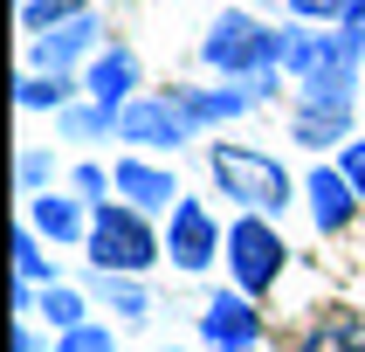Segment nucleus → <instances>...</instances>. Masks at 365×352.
I'll return each instance as SVG.
<instances>
[{
  "mask_svg": "<svg viewBox=\"0 0 365 352\" xmlns=\"http://www.w3.org/2000/svg\"><path fill=\"white\" fill-rule=\"evenodd\" d=\"M283 49H289V35L283 28H262V21H248V14H221L214 28H207V41H200V56L221 69V76H269L276 62H283Z\"/></svg>",
  "mask_w": 365,
  "mask_h": 352,
  "instance_id": "nucleus-1",
  "label": "nucleus"
},
{
  "mask_svg": "<svg viewBox=\"0 0 365 352\" xmlns=\"http://www.w3.org/2000/svg\"><path fill=\"white\" fill-rule=\"evenodd\" d=\"M214 180L248 214H283V201H289V173L269 152H248V145H214Z\"/></svg>",
  "mask_w": 365,
  "mask_h": 352,
  "instance_id": "nucleus-2",
  "label": "nucleus"
},
{
  "mask_svg": "<svg viewBox=\"0 0 365 352\" xmlns=\"http://www.w3.org/2000/svg\"><path fill=\"white\" fill-rule=\"evenodd\" d=\"M90 263L110 269V276H138V269L159 263V235L145 228L138 207H97V221H90Z\"/></svg>",
  "mask_w": 365,
  "mask_h": 352,
  "instance_id": "nucleus-3",
  "label": "nucleus"
},
{
  "mask_svg": "<svg viewBox=\"0 0 365 352\" xmlns=\"http://www.w3.org/2000/svg\"><path fill=\"white\" fill-rule=\"evenodd\" d=\"M289 248L283 235L262 221V214H242V221L227 228V269H235V283H242V297H262L276 276H283Z\"/></svg>",
  "mask_w": 365,
  "mask_h": 352,
  "instance_id": "nucleus-4",
  "label": "nucleus"
},
{
  "mask_svg": "<svg viewBox=\"0 0 365 352\" xmlns=\"http://www.w3.org/2000/svg\"><path fill=\"white\" fill-rule=\"evenodd\" d=\"M118 139L124 145H186L193 139V118L180 111V97H131L118 111Z\"/></svg>",
  "mask_w": 365,
  "mask_h": 352,
  "instance_id": "nucleus-5",
  "label": "nucleus"
},
{
  "mask_svg": "<svg viewBox=\"0 0 365 352\" xmlns=\"http://www.w3.org/2000/svg\"><path fill=\"white\" fill-rule=\"evenodd\" d=\"M283 35H289L283 62H289L304 83H317V76H351V62H359V49H365V41H351L345 28H338V35H304V28H283Z\"/></svg>",
  "mask_w": 365,
  "mask_h": 352,
  "instance_id": "nucleus-6",
  "label": "nucleus"
},
{
  "mask_svg": "<svg viewBox=\"0 0 365 352\" xmlns=\"http://www.w3.org/2000/svg\"><path fill=\"white\" fill-rule=\"evenodd\" d=\"M165 256L180 269H207L214 256H221V235H214V221H207L200 201H173V221H165Z\"/></svg>",
  "mask_w": 365,
  "mask_h": 352,
  "instance_id": "nucleus-7",
  "label": "nucleus"
},
{
  "mask_svg": "<svg viewBox=\"0 0 365 352\" xmlns=\"http://www.w3.org/2000/svg\"><path fill=\"white\" fill-rule=\"evenodd\" d=\"M255 331H262V318H255V304H248V297H214V304L200 311V338H207L214 352L255 346Z\"/></svg>",
  "mask_w": 365,
  "mask_h": 352,
  "instance_id": "nucleus-8",
  "label": "nucleus"
},
{
  "mask_svg": "<svg viewBox=\"0 0 365 352\" xmlns=\"http://www.w3.org/2000/svg\"><path fill=\"white\" fill-rule=\"evenodd\" d=\"M310 214H317L324 235L351 228V214H359V186H351L338 166H317V173H310Z\"/></svg>",
  "mask_w": 365,
  "mask_h": 352,
  "instance_id": "nucleus-9",
  "label": "nucleus"
},
{
  "mask_svg": "<svg viewBox=\"0 0 365 352\" xmlns=\"http://www.w3.org/2000/svg\"><path fill=\"white\" fill-rule=\"evenodd\" d=\"M131 83H138V56H131V49H110V56L90 62V97H97V111H110V118L124 111Z\"/></svg>",
  "mask_w": 365,
  "mask_h": 352,
  "instance_id": "nucleus-10",
  "label": "nucleus"
},
{
  "mask_svg": "<svg viewBox=\"0 0 365 352\" xmlns=\"http://www.w3.org/2000/svg\"><path fill=\"white\" fill-rule=\"evenodd\" d=\"M90 41H97V21H90V14L62 21V28H48V35L35 41V69H41V76H62V62H69V56H83Z\"/></svg>",
  "mask_w": 365,
  "mask_h": 352,
  "instance_id": "nucleus-11",
  "label": "nucleus"
},
{
  "mask_svg": "<svg viewBox=\"0 0 365 352\" xmlns=\"http://www.w3.org/2000/svg\"><path fill=\"white\" fill-rule=\"evenodd\" d=\"M110 180H118V193H124L131 207H165V201H180L173 173H159V166H138V159H124Z\"/></svg>",
  "mask_w": 365,
  "mask_h": 352,
  "instance_id": "nucleus-12",
  "label": "nucleus"
},
{
  "mask_svg": "<svg viewBox=\"0 0 365 352\" xmlns=\"http://www.w3.org/2000/svg\"><path fill=\"white\" fill-rule=\"evenodd\" d=\"M173 97H180V111L193 124H221V118H235V111H248L255 90H173Z\"/></svg>",
  "mask_w": 365,
  "mask_h": 352,
  "instance_id": "nucleus-13",
  "label": "nucleus"
},
{
  "mask_svg": "<svg viewBox=\"0 0 365 352\" xmlns=\"http://www.w3.org/2000/svg\"><path fill=\"white\" fill-rule=\"evenodd\" d=\"M35 228L48 235V242H69V235H83V214H76V201L41 193V201H35Z\"/></svg>",
  "mask_w": 365,
  "mask_h": 352,
  "instance_id": "nucleus-14",
  "label": "nucleus"
},
{
  "mask_svg": "<svg viewBox=\"0 0 365 352\" xmlns=\"http://www.w3.org/2000/svg\"><path fill=\"white\" fill-rule=\"evenodd\" d=\"M35 311H41L56 331H83V311H90V304H83L69 283H41V304H35Z\"/></svg>",
  "mask_w": 365,
  "mask_h": 352,
  "instance_id": "nucleus-15",
  "label": "nucleus"
},
{
  "mask_svg": "<svg viewBox=\"0 0 365 352\" xmlns=\"http://www.w3.org/2000/svg\"><path fill=\"white\" fill-rule=\"evenodd\" d=\"M76 14H90V7H83V0H21V28H28V35H48V28H62V21H76Z\"/></svg>",
  "mask_w": 365,
  "mask_h": 352,
  "instance_id": "nucleus-16",
  "label": "nucleus"
},
{
  "mask_svg": "<svg viewBox=\"0 0 365 352\" xmlns=\"http://www.w3.org/2000/svg\"><path fill=\"white\" fill-rule=\"evenodd\" d=\"M345 124H351V111H297V139L304 145H338Z\"/></svg>",
  "mask_w": 365,
  "mask_h": 352,
  "instance_id": "nucleus-17",
  "label": "nucleus"
},
{
  "mask_svg": "<svg viewBox=\"0 0 365 352\" xmlns=\"http://www.w3.org/2000/svg\"><path fill=\"white\" fill-rule=\"evenodd\" d=\"M14 269H21V283H56V269H48V256H41L35 228H14Z\"/></svg>",
  "mask_w": 365,
  "mask_h": 352,
  "instance_id": "nucleus-18",
  "label": "nucleus"
},
{
  "mask_svg": "<svg viewBox=\"0 0 365 352\" xmlns=\"http://www.w3.org/2000/svg\"><path fill=\"white\" fill-rule=\"evenodd\" d=\"M97 290L110 297V311H124V318H145V311H152V297H145L131 276H110V269H97Z\"/></svg>",
  "mask_w": 365,
  "mask_h": 352,
  "instance_id": "nucleus-19",
  "label": "nucleus"
},
{
  "mask_svg": "<svg viewBox=\"0 0 365 352\" xmlns=\"http://www.w3.org/2000/svg\"><path fill=\"white\" fill-rule=\"evenodd\" d=\"M21 104H28V111H48V104H56L62 111V104H69V76H41V69L21 76Z\"/></svg>",
  "mask_w": 365,
  "mask_h": 352,
  "instance_id": "nucleus-20",
  "label": "nucleus"
},
{
  "mask_svg": "<svg viewBox=\"0 0 365 352\" xmlns=\"http://www.w3.org/2000/svg\"><path fill=\"white\" fill-rule=\"evenodd\" d=\"M304 111H351V76H317V83H304Z\"/></svg>",
  "mask_w": 365,
  "mask_h": 352,
  "instance_id": "nucleus-21",
  "label": "nucleus"
},
{
  "mask_svg": "<svg viewBox=\"0 0 365 352\" xmlns=\"http://www.w3.org/2000/svg\"><path fill=\"white\" fill-rule=\"evenodd\" d=\"M304 352H365V338L351 325H324V331H310V338H304Z\"/></svg>",
  "mask_w": 365,
  "mask_h": 352,
  "instance_id": "nucleus-22",
  "label": "nucleus"
},
{
  "mask_svg": "<svg viewBox=\"0 0 365 352\" xmlns=\"http://www.w3.org/2000/svg\"><path fill=\"white\" fill-rule=\"evenodd\" d=\"M56 352H118V338H110L103 325H83V331H62Z\"/></svg>",
  "mask_w": 365,
  "mask_h": 352,
  "instance_id": "nucleus-23",
  "label": "nucleus"
},
{
  "mask_svg": "<svg viewBox=\"0 0 365 352\" xmlns=\"http://www.w3.org/2000/svg\"><path fill=\"white\" fill-rule=\"evenodd\" d=\"M62 131L69 139H97V131H110V111H62Z\"/></svg>",
  "mask_w": 365,
  "mask_h": 352,
  "instance_id": "nucleus-24",
  "label": "nucleus"
},
{
  "mask_svg": "<svg viewBox=\"0 0 365 352\" xmlns=\"http://www.w3.org/2000/svg\"><path fill=\"white\" fill-rule=\"evenodd\" d=\"M338 173H345V180L365 193V145H345V152H338Z\"/></svg>",
  "mask_w": 365,
  "mask_h": 352,
  "instance_id": "nucleus-25",
  "label": "nucleus"
},
{
  "mask_svg": "<svg viewBox=\"0 0 365 352\" xmlns=\"http://www.w3.org/2000/svg\"><path fill=\"white\" fill-rule=\"evenodd\" d=\"M289 7H297L304 21H338L345 14V0H289Z\"/></svg>",
  "mask_w": 365,
  "mask_h": 352,
  "instance_id": "nucleus-26",
  "label": "nucleus"
},
{
  "mask_svg": "<svg viewBox=\"0 0 365 352\" xmlns=\"http://www.w3.org/2000/svg\"><path fill=\"white\" fill-rule=\"evenodd\" d=\"M338 28H345L351 41H365V0H345V14H338Z\"/></svg>",
  "mask_w": 365,
  "mask_h": 352,
  "instance_id": "nucleus-27",
  "label": "nucleus"
},
{
  "mask_svg": "<svg viewBox=\"0 0 365 352\" xmlns=\"http://www.w3.org/2000/svg\"><path fill=\"white\" fill-rule=\"evenodd\" d=\"M41 173H48V159H41V152H28V159H21V186H41Z\"/></svg>",
  "mask_w": 365,
  "mask_h": 352,
  "instance_id": "nucleus-28",
  "label": "nucleus"
},
{
  "mask_svg": "<svg viewBox=\"0 0 365 352\" xmlns=\"http://www.w3.org/2000/svg\"><path fill=\"white\" fill-rule=\"evenodd\" d=\"M76 193H103V173H97V166H76Z\"/></svg>",
  "mask_w": 365,
  "mask_h": 352,
  "instance_id": "nucleus-29",
  "label": "nucleus"
},
{
  "mask_svg": "<svg viewBox=\"0 0 365 352\" xmlns=\"http://www.w3.org/2000/svg\"><path fill=\"white\" fill-rule=\"evenodd\" d=\"M14 352H41V346H35V331H28V325L14 331Z\"/></svg>",
  "mask_w": 365,
  "mask_h": 352,
  "instance_id": "nucleus-30",
  "label": "nucleus"
},
{
  "mask_svg": "<svg viewBox=\"0 0 365 352\" xmlns=\"http://www.w3.org/2000/svg\"><path fill=\"white\" fill-rule=\"evenodd\" d=\"M235 352H255V346H235Z\"/></svg>",
  "mask_w": 365,
  "mask_h": 352,
  "instance_id": "nucleus-31",
  "label": "nucleus"
}]
</instances>
